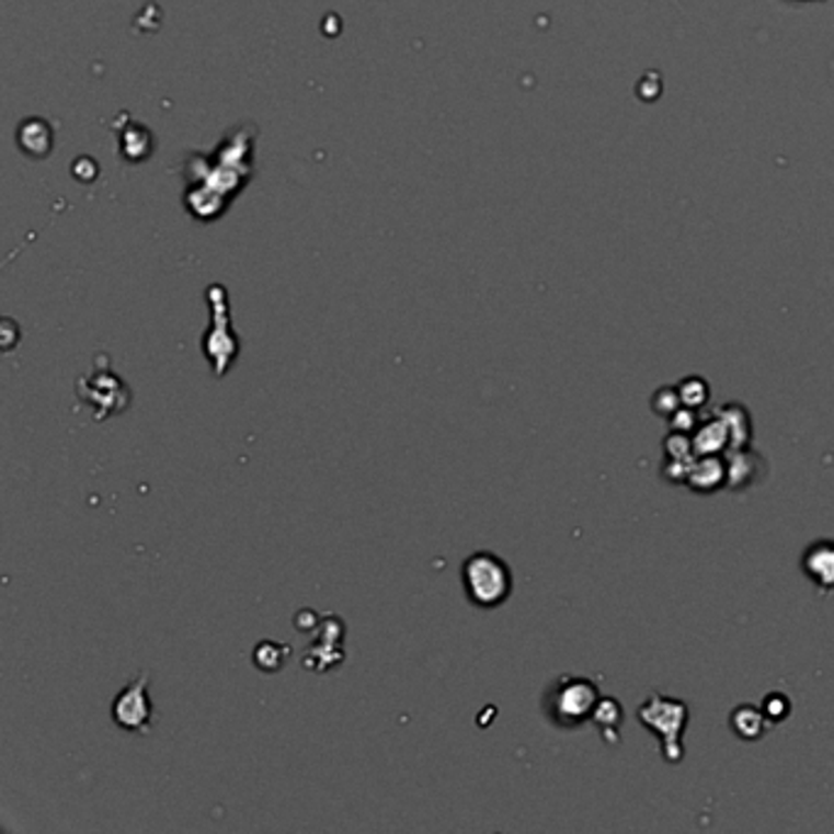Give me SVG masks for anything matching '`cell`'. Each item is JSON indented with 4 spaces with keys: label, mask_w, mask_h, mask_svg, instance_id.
Wrapping results in <instances>:
<instances>
[{
    "label": "cell",
    "mask_w": 834,
    "mask_h": 834,
    "mask_svg": "<svg viewBox=\"0 0 834 834\" xmlns=\"http://www.w3.org/2000/svg\"><path fill=\"white\" fill-rule=\"evenodd\" d=\"M597 702L599 688L593 681L583 678V675H561L548 685L544 712L561 730H575V727L593 720Z\"/></svg>",
    "instance_id": "cell-1"
},
{
    "label": "cell",
    "mask_w": 834,
    "mask_h": 834,
    "mask_svg": "<svg viewBox=\"0 0 834 834\" xmlns=\"http://www.w3.org/2000/svg\"><path fill=\"white\" fill-rule=\"evenodd\" d=\"M462 585L475 607L492 609L504 605L514 590L512 568L500 556L490 551H478L462 563Z\"/></svg>",
    "instance_id": "cell-2"
},
{
    "label": "cell",
    "mask_w": 834,
    "mask_h": 834,
    "mask_svg": "<svg viewBox=\"0 0 834 834\" xmlns=\"http://www.w3.org/2000/svg\"><path fill=\"white\" fill-rule=\"evenodd\" d=\"M206 299L210 306V329L204 335V355L210 365L214 377H226L228 369L233 367L240 353V338L230 321V306L228 294L220 284H210L206 292Z\"/></svg>",
    "instance_id": "cell-3"
},
{
    "label": "cell",
    "mask_w": 834,
    "mask_h": 834,
    "mask_svg": "<svg viewBox=\"0 0 834 834\" xmlns=\"http://www.w3.org/2000/svg\"><path fill=\"white\" fill-rule=\"evenodd\" d=\"M688 717V705L669 695H649L639 707L641 724L659 736L661 752L669 764H678L683 758V732Z\"/></svg>",
    "instance_id": "cell-4"
},
{
    "label": "cell",
    "mask_w": 834,
    "mask_h": 834,
    "mask_svg": "<svg viewBox=\"0 0 834 834\" xmlns=\"http://www.w3.org/2000/svg\"><path fill=\"white\" fill-rule=\"evenodd\" d=\"M77 397L81 404L93 409V419L105 421L113 414H123L130 407L133 392L125 379L115 373L111 363L93 367V373L77 379Z\"/></svg>",
    "instance_id": "cell-5"
},
{
    "label": "cell",
    "mask_w": 834,
    "mask_h": 834,
    "mask_svg": "<svg viewBox=\"0 0 834 834\" xmlns=\"http://www.w3.org/2000/svg\"><path fill=\"white\" fill-rule=\"evenodd\" d=\"M147 685H150V678H147V673H140L135 675V678L125 685L118 695H115L111 717L121 730L130 734L152 732L157 712H155L150 693H147Z\"/></svg>",
    "instance_id": "cell-6"
},
{
    "label": "cell",
    "mask_w": 834,
    "mask_h": 834,
    "mask_svg": "<svg viewBox=\"0 0 834 834\" xmlns=\"http://www.w3.org/2000/svg\"><path fill=\"white\" fill-rule=\"evenodd\" d=\"M764 458L756 456L752 448L730 450V458H727V488L730 490L752 488L754 482L764 478Z\"/></svg>",
    "instance_id": "cell-7"
},
{
    "label": "cell",
    "mask_w": 834,
    "mask_h": 834,
    "mask_svg": "<svg viewBox=\"0 0 834 834\" xmlns=\"http://www.w3.org/2000/svg\"><path fill=\"white\" fill-rule=\"evenodd\" d=\"M685 484L698 494H712L727 488V460L722 456H698Z\"/></svg>",
    "instance_id": "cell-8"
},
{
    "label": "cell",
    "mask_w": 834,
    "mask_h": 834,
    "mask_svg": "<svg viewBox=\"0 0 834 834\" xmlns=\"http://www.w3.org/2000/svg\"><path fill=\"white\" fill-rule=\"evenodd\" d=\"M802 570L822 590H834V541L820 538L802 556Z\"/></svg>",
    "instance_id": "cell-9"
},
{
    "label": "cell",
    "mask_w": 834,
    "mask_h": 834,
    "mask_svg": "<svg viewBox=\"0 0 834 834\" xmlns=\"http://www.w3.org/2000/svg\"><path fill=\"white\" fill-rule=\"evenodd\" d=\"M695 456H722L730 450V429H727L724 419L715 414L712 419L700 421V426L693 434Z\"/></svg>",
    "instance_id": "cell-10"
},
{
    "label": "cell",
    "mask_w": 834,
    "mask_h": 834,
    "mask_svg": "<svg viewBox=\"0 0 834 834\" xmlns=\"http://www.w3.org/2000/svg\"><path fill=\"white\" fill-rule=\"evenodd\" d=\"M717 414L724 419L727 429H730V450L749 448V443H752V436H754V424L746 407L739 404V401H730V404L717 409Z\"/></svg>",
    "instance_id": "cell-11"
},
{
    "label": "cell",
    "mask_w": 834,
    "mask_h": 834,
    "mask_svg": "<svg viewBox=\"0 0 834 834\" xmlns=\"http://www.w3.org/2000/svg\"><path fill=\"white\" fill-rule=\"evenodd\" d=\"M52 140H55V133L42 118H27L18 128V145L23 147L25 155L35 157V160H45L52 152Z\"/></svg>",
    "instance_id": "cell-12"
},
{
    "label": "cell",
    "mask_w": 834,
    "mask_h": 834,
    "mask_svg": "<svg viewBox=\"0 0 834 834\" xmlns=\"http://www.w3.org/2000/svg\"><path fill=\"white\" fill-rule=\"evenodd\" d=\"M730 727L739 739H744V742H756V739H762L766 734L768 717L764 715L762 707L739 705L730 715Z\"/></svg>",
    "instance_id": "cell-13"
},
{
    "label": "cell",
    "mask_w": 834,
    "mask_h": 834,
    "mask_svg": "<svg viewBox=\"0 0 834 834\" xmlns=\"http://www.w3.org/2000/svg\"><path fill=\"white\" fill-rule=\"evenodd\" d=\"M593 722L605 736V742H619V724H621V705L612 698H599Z\"/></svg>",
    "instance_id": "cell-14"
},
{
    "label": "cell",
    "mask_w": 834,
    "mask_h": 834,
    "mask_svg": "<svg viewBox=\"0 0 834 834\" xmlns=\"http://www.w3.org/2000/svg\"><path fill=\"white\" fill-rule=\"evenodd\" d=\"M675 387H678L683 407L702 409L707 401H710V385H707V379H702V377H695V375L685 377Z\"/></svg>",
    "instance_id": "cell-15"
},
{
    "label": "cell",
    "mask_w": 834,
    "mask_h": 834,
    "mask_svg": "<svg viewBox=\"0 0 834 834\" xmlns=\"http://www.w3.org/2000/svg\"><path fill=\"white\" fill-rule=\"evenodd\" d=\"M663 450H666V460H693L695 456V446H693V434H683V431H671L663 441Z\"/></svg>",
    "instance_id": "cell-16"
},
{
    "label": "cell",
    "mask_w": 834,
    "mask_h": 834,
    "mask_svg": "<svg viewBox=\"0 0 834 834\" xmlns=\"http://www.w3.org/2000/svg\"><path fill=\"white\" fill-rule=\"evenodd\" d=\"M681 407H683V401L678 395V387H673V385L656 389V395L651 397V409L663 419H671Z\"/></svg>",
    "instance_id": "cell-17"
},
{
    "label": "cell",
    "mask_w": 834,
    "mask_h": 834,
    "mask_svg": "<svg viewBox=\"0 0 834 834\" xmlns=\"http://www.w3.org/2000/svg\"><path fill=\"white\" fill-rule=\"evenodd\" d=\"M764 715L768 717V722H784L790 715V700L784 693H768L762 705Z\"/></svg>",
    "instance_id": "cell-18"
},
{
    "label": "cell",
    "mask_w": 834,
    "mask_h": 834,
    "mask_svg": "<svg viewBox=\"0 0 834 834\" xmlns=\"http://www.w3.org/2000/svg\"><path fill=\"white\" fill-rule=\"evenodd\" d=\"M669 421H671V431H683V434H695V429L700 426L698 409H690V407H681Z\"/></svg>",
    "instance_id": "cell-19"
}]
</instances>
